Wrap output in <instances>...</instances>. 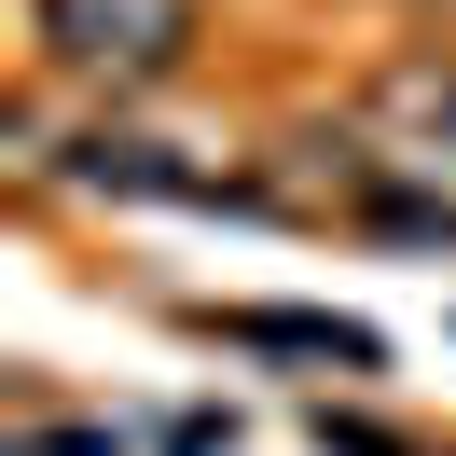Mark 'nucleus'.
<instances>
[{"label":"nucleus","instance_id":"nucleus-1","mask_svg":"<svg viewBox=\"0 0 456 456\" xmlns=\"http://www.w3.org/2000/svg\"><path fill=\"white\" fill-rule=\"evenodd\" d=\"M194 42V0H42V56L84 84H139Z\"/></svg>","mask_w":456,"mask_h":456},{"label":"nucleus","instance_id":"nucleus-2","mask_svg":"<svg viewBox=\"0 0 456 456\" xmlns=\"http://www.w3.org/2000/svg\"><path fill=\"white\" fill-rule=\"evenodd\" d=\"M373 111L401 125V139L428 152V167H456V56H415V69H387V97Z\"/></svg>","mask_w":456,"mask_h":456},{"label":"nucleus","instance_id":"nucleus-3","mask_svg":"<svg viewBox=\"0 0 456 456\" xmlns=\"http://www.w3.org/2000/svg\"><path fill=\"white\" fill-rule=\"evenodd\" d=\"M84 180H97V194H222V180L180 167L167 139H97V152H84Z\"/></svg>","mask_w":456,"mask_h":456}]
</instances>
